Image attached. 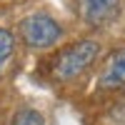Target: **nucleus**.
I'll return each mask as SVG.
<instances>
[{"mask_svg": "<svg viewBox=\"0 0 125 125\" xmlns=\"http://www.w3.org/2000/svg\"><path fill=\"white\" fill-rule=\"evenodd\" d=\"M20 35H23L28 48L43 50V48H50L53 43L60 40L62 28L58 25L55 18H50L45 13H35V15H28L23 23H20Z\"/></svg>", "mask_w": 125, "mask_h": 125, "instance_id": "obj_2", "label": "nucleus"}, {"mask_svg": "<svg viewBox=\"0 0 125 125\" xmlns=\"http://www.w3.org/2000/svg\"><path fill=\"white\" fill-rule=\"evenodd\" d=\"M10 125H45V118L35 108H20L13 115V123Z\"/></svg>", "mask_w": 125, "mask_h": 125, "instance_id": "obj_5", "label": "nucleus"}, {"mask_svg": "<svg viewBox=\"0 0 125 125\" xmlns=\"http://www.w3.org/2000/svg\"><path fill=\"white\" fill-rule=\"evenodd\" d=\"M120 15V0H78V18L90 28L113 23Z\"/></svg>", "mask_w": 125, "mask_h": 125, "instance_id": "obj_3", "label": "nucleus"}, {"mask_svg": "<svg viewBox=\"0 0 125 125\" xmlns=\"http://www.w3.org/2000/svg\"><path fill=\"white\" fill-rule=\"evenodd\" d=\"M98 55H100L98 40H90V38L78 40L75 45L65 48L55 58V62H53V78L60 80V83H68L73 78H78L85 68H90L93 62L98 60Z\"/></svg>", "mask_w": 125, "mask_h": 125, "instance_id": "obj_1", "label": "nucleus"}, {"mask_svg": "<svg viewBox=\"0 0 125 125\" xmlns=\"http://www.w3.org/2000/svg\"><path fill=\"white\" fill-rule=\"evenodd\" d=\"M13 50H15V38H13V33L5 30V28H0V70H3V65L10 60Z\"/></svg>", "mask_w": 125, "mask_h": 125, "instance_id": "obj_6", "label": "nucleus"}, {"mask_svg": "<svg viewBox=\"0 0 125 125\" xmlns=\"http://www.w3.org/2000/svg\"><path fill=\"white\" fill-rule=\"evenodd\" d=\"M98 80H100L103 90H120V88H125V48L110 53V58L105 60Z\"/></svg>", "mask_w": 125, "mask_h": 125, "instance_id": "obj_4", "label": "nucleus"}]
</instances>
